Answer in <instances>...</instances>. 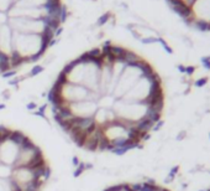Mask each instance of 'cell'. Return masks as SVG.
Listing matches in <instances>:
<instances>
[{"instance_id": "cell-6", "label": "cell", "mask_w": 210, "mask_h": 191, "mask_svg": "<svg viewBox=\"0 0 210 191\" xmlns=\"http://www.w3.org/2000/svg\"><path fill=\"white\" fill-rule=\"evenodd\" d=\"M47 4V0H19L14 5L17 8H42Z\"/></svg>"}, {"instance_id": "cell-10", "label": "cell", "mask_w": 210, "mask_h": 191, "mask_svg": "<svg viewBox=\"0 0 210 191\" xmlns=\"http://www.w3.org/2000/svg\"><path fill=\"white\" fill-rule=\"evenodd\" d=\"M167 1H168V0H167ZM177 1H179V3H182V4H184V5H187V6H190V4H192L193 0H177Z\"/></svg>"}, {"instance_id": "cell-1", "label": "cell", "mask_w": 210, "mask_h": 191, "mask_svg": "<svg viewBox=\"0 0 210 191\" xmlns=\"http://www.w3.org/2000/svg\"><path fill=\"white\" fill-rule=\"evenodd\" d=\"M48 99L63 132L78 148L93 153L138 147L165 108L162 82L153 67L109 41L67 63Z\"/></svg>"}, {"instance_id": "cell-2", "label": "cell", "mask_w": 210, "mask_h": 191, "mask_svg": "<svg viewBox=\"0 0 210 191\" xmlns=\"http://www.w3.org/2000/svg\"><path fill=\"white\" fill-rule=\"evenodd\" d=\"M50 174L47 158L27 134L0 125V191H43Z\"/></svg>"}, {"instance_id": "cell-5", "label": "cell", "mask_w": 210, "mask_h": 191, "mask_svg": "<svg viewBox=\"0 0 210 191\" xmlns=\"http://www.w3.org/2000/svg\"><path fill=\"white\" fill-rule=\"evenodd\" d=\"M104 191H171L157 183L145 181V183H123L109 186Z\"/></svg>"}, {"instance_id": "cell-9", "label": "cell", "mask_w": 210, "mask_h": 191, "mask_svg": "<svg viewBox=\"0 0 210 191\" xmlns=\"http://www.w3.org/2000/svg\"><path fill=\"white\" fill-rule=\"evenodd\" d=\"M8 20H9L8 14H6V13H1V11H0V26L8 24Z\"/></svg>"}, {"instance_id": "cell-3", "label": "cell", "mask_w": 210, "mask_h": 191, "mask_svg": "<svg viewBox=\"0 0 210 191\" xmlns=\"http://www.w3.org/2000/svg\"><path fill=\"white\" fill-rule=\"evenodd\" d=\"M9 27L17 34H36L42 35L48 29L43 19H27V17H9Z\"/></svg>"}, {"instance_id": "cell-7", "label": "cell", "mask_w": 210, "mask_h": 191, "mask_svg": "<svg viewBox=\"0 0 210 191\" xmlns=\"http://www.w3.org/2000/svg\"><path fill=\"white\" fill-rule=\"evenodd\" d=\"M12 5H14V0H0V11L8 14L9 9Z\"/></svg>"}, {"instance_id": "cell-4", "label": "cell", "mask_w": 210, "mask_h": 191, "mask_svg": "<svg viewBox=\"0 0 210 191\" xmlns=\"http://www.w3.org/2000/svg\"><path fill=\"white\" fill-rule=\"evenodd\" d=\"M187 21L200 29H210V0H193Z\"/></svg>"}, {"instance_id": "cell-8", "label": "cell", "mask_w": 210, "mask_h": 191, "mask_svg": "<svg viewBox=\"0 0 210 191\" xmlns=\"http://www.w3.org/2000/svg\"><path fill=\"white\" fill-rule=\"evenodd\" d=\"M110 19H111V13H110V11H106V13L103 14L101 16H99V19H98V21H96V25H98V26L105 25L106 22L110 20Z\"/></svg>"}]
</instances>
